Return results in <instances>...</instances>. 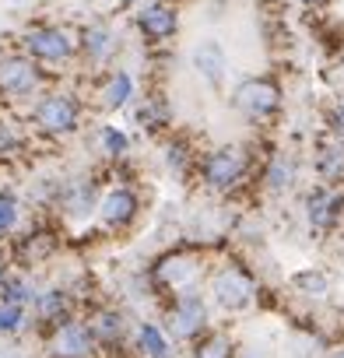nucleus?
I'll use <instances>...</instances> for the list:
<instances>
[{"label":"nucleus","instance_id":"obj_26","mask_svg":"<svg viewBox=\"0 0 344 358\" xmlns=\"http://www.w3.org/2000/svg\"><path fill=\"white\" fill-rule=\"evenodd\" d=\"M102 148H106V155H123L127 151V134L123 130H116V127H106L102 130Z\"/></svg>","mask_w":344,"mask_h":358},{"label":"nucleus","instance_id":"obj_12","mask_svg":"<svg viewBox=\"0 0 344 358\" xmlns=\"http://www.w3.org/2000/svg\"><path fill=\"white\" fill-rule=\"evenodd\" d=\"M60 201H64V211L71 218H85V215H92L102 204V201H95V183L92 179H74V183H67Z\"/></svg>","mask_w":344,"mask_h":358},{"label":"nucleus","instance_id":"obj_15","mask_svg":"<svg viewBox=\"0 0 344 358\" xmlns=\"http://www.w3.org/2000/svg\"><path fill=\"white\" fill-rule=\"evenodd\" d=\"M36 309H39V316L43 320H53V323H71L67 320V313H71V302H67V292H60V288H50V292H43L39 299H36Z\"/></svg>","mask_w":344,"mask_h":358},{"label":"nucleus","instance_id":"obj_18","mask_svg":"<svg viewBox=\"0 0 344 358\" xmlns=\"http://www.w3.org/2000/svg\"><path fill=\"white\" fill-rule=\"evenodd\" d=\"M137 344H141V351H144L148 358H172V348H169L165 334H162L158 327H151V323H141Z\"/></svg>","mask_w":344,"mask_h":358},{"label":"nucleus","instance_id":"obj_6","mask_svg":"<svg viewBox=\"0 0 344 358\" xmlns=\"http://www.w3.org/2000/svg\"><path fill=\"white\" fill-rule=\"evenodd\" d=\"M39 85V71L32 60L25 57H4L0 60V92L11 95V99H22V95H32Z\"/></svg>","mask_w":344,"mask_h":358},{"label":"nucleus","instance_id":"obj_23","mask_svg":"<svg viewBox=\"0 0 344 358\" xmlns=\"http://www.w3.org/2000/svg\"><path fill=\"white\" fill-rule=\"evenodd\" d=\"M53 246H57V243H53L46 232H36V236H29V239L22 243V253H25V257H32V260H43V257H50V253H53Z\"/></svg>","mask_w":344,"mask_h":358},{"label":"nucleus","instance_id":"obj_8","mask_svg":"<svg viewBox=\"0 0 344 358\" xmlns=\"http://www.w3.org/2000/svg\"><path fill=\"white\" fill-rule=\"evenodd\" d=\"M92 344H95V330L71 320V323L57 327L50 351H53V358H85V355L92 351Z\"/></svg>","mask_w":344,"mask_h":358},{"label":"nucleus","instance_id":"obj_13","mask_svg":"<svg viewBox=\"0 0 344 358\" xmlns=\"http://www.w3.org/2000/svg\"><path fill=\"white\" fill-rule=\"evenodd\" d=\"M194 278H197V264L187 260V257H169V260L158 264V281L176 288V292H190Z\"/></svg>","mask_w":344,"mask_h":358},{"label":"nucleus","instance_id":"obj_4","mask_svg":"<svg viewBox=\"0 0 344 358\" xmlns=\"http://www.w3.org/2000/svg\"><path fill=\"white\" fill-rule=\"evenodd\" d=\"M246 172V155L232 144L225 148H215L208 158H204V179H208V187L215 190H229L239 183V176Z\"/></svg>","mask_w":344,"mask_h":358},{"label":"nucleus","instance_id":"obj_3","mask_svg":"<svg viewBox=\"0 0 344 358\" xmlns=\"http://www.w3.org/2000/svg\"><path fill=\"white\" fill-rule=\"evenodd\" d=\"M169 327H172V334H176V337L194 341L208 327V306H204V299L197 292H180L176 302H172V309H169Z\"/></svg>","mask_w":344,"mask_h":358},{"label":"nucleus","instance_id":"obj_14","mask_svg":"<svg viewBox=\"0 0 344 358\" xmlns=\"http://www.w3.org/2000/svg\"><path fill=\"white\" fill-rule=\"evenodd\" d=\"M341 208H344V197L320 190V194H313V197H309V208H306V215H309L313 229H330V225L337 222Z\"/></svg>","mask_w":344,"mask_h":358},{"label":"nucleus","instance_id":"obj_22","mask_svg":"<svg viewBox=\"0 0 344 358\" xmlns=\"http://www.w3.org/2000/svg\"><path fill=\"white\" fill-rule=\"evenodd\" d=\"M0 295H4V302H11V306H25V302H32V292H29V285L22 281V278H0Z\"/></svg>","mask_w":344,"mask_h":358},{"label":"nucleus","instance_id":"obj_1","mask_svg":"<svg viewBox=\"0 0 344 358\" xmlns=\"http://www.w3.org/2000/svg\"><path fill=\"white\" fill-rule=\"evenodd\" d=\"M32 120H36V127L39 130H46V134H71L74 127H78V102L71 99V95H60V92H53V95H43L39 102H36V109H32Z\"/></svg>","mask_w":344,"mask_h":358},{"label":"nucleus","instance_id":"obj_11","mask_svg":"<svg viewBox=\"0 0 344 358\" xmlns=\"http://www.w3.org/2000/svg\"><path fill=\"white\" fill-rule=\"evenodd\" d=\"M194 71L208 81V85H222V78H225V71H229V60H225V50L218 46V43H201L197 50H194Z\"/></svg>","mask_w":344,"mask_h":358},{"label":"nucleus","instance_id":"obj_33","mask_svg":"<svg viewBox=\"0 0 344 358\" xmlns=\"http://www.w3.org/2000/svg\"><path fill=\"white\" fill-rule=\"evenodd\" d=\"M334 358H344V351H337V355H334Z\"/></svg>","mask_w":344,"mask_h":358},{"label":"nucleus","instance_id":"obj_27","mask_svg":"<svg viewBox=\"0 0 344 358\" xmlns=\"http://www.w3.org/2000/svg\"><path fill=\"white\" fill-rule=\"evenodd\" d=\"M295 288H302L306 295H323V292H327V278L306 271V274H295Z\"/></svg>","mask_w":344,"mask_h":358},{"label":"nucleus","instance_id":"obj_35","mask_svg":"<svg viewBox=\"0 0 344 358\" xmlns=\"http://www.w3.org/2000/svg\"><path fill=\"white\" fill-rule=\"evenodd\" d=\"M120 4H130V0H120Z\"/></svg>","mask_w":344,"mask_h":358},{"label":"nucleus","instance_id":"obj_10","mask_svg":"<svg viewBox=\"0 0 344 358\" xmlns=\"http://www.w3.org/2000/svg\"><path fill=\"white\" fill-rule=\"evenodd\" d=\"M176 25H180V18H176V11L172 8H165V4H148L141 15H137V29L151 39V43H162V39H169L172 32H176Z\"/></svg>","mask_w":344,"mask_h":358},{"label":"nucleus","instance_id":"obj_28","mask_svg":"<svg viewBox=\"0 0 344 358\" xmlns=\"http://www.w3.org/2000/svg\"><path fill=\"white\" fill-rule=\"evenodd\" d=\"M15 222H18V204H15L11 197L0 194V232H11Z\"/></svg>","mask_w":344,"mask_h":358},{"label":"nucleus","instance_id":"obj_19","mask_svg":"<svg viewBox=\"0 0 344 358\" xmlns=\"http://www.w3.org/2000/svg\"><path fill=\"white\" fill-rule=\"evenodd\" d=\"M92 330H95L99 341H116V337L123 334V316L113 313V309H102V313L92 320Z\"/></svg>","mask_w":344,"mask_h":358},{"label":"nucleus","instance_id":"obj_34","mask_svg":"<svg viewBox=\"0 0 344 358\" xmlns=\"http://www.w3.org/2000/svg\"><path fill=\"white\" fill-rule=\"evenodd\" d=\"M341 120H344V106H341Z\"/></svg>","mask_w":344,"mask_h":358},{"label":"nucleus","instance_id":"obj_31","mask_svg":"<svg viewBox=\"0 0 344 358\" xmlns=\"http://www.w3.org/2000/svg\"><path fill=\"white\" fill-rule=\"evenodd\" d=\"M0 358H22V351L11 348V344H0Z\"/></svg>","mask_w":344,"mask_h":358},{"label":"nucleus","instance_id":"obj_7","mask_svg":"<svg viewBox=\"0 0 344 358\" xmlns=\"http://www.w3.org/2000/svg\"><path fill=\"white\" fill-rule=\"evenodd\" d=\"M25 50L32 53V60H46V64H60L71 57L74 43L67 32L60 29H32L25 32Z\"/></svg>","mask_w":344,"mask_h":358},{"label":"nucleus","instance_id":"obj_16","mask_svg":"<svg viewBox=\"0 0 344 358\" xmlns=\"http://www.w3.org/2000/svg\"><path fill=\"white\" fill-rule=\"evenodd\" d=\"M130 95H134L130 74H127V71H116V74L109 78V85L102 88V106H106V109H120V106H127Z\"/></svg>","mask_w":344,"mask_h":358},{"label":"nucleus","instance_id":"obj_9","mask_svg":"<svg viewBox=\"0 0 344 358\" xmlns=\"http://www.w3.org/2000/svg\"><path fill=\"white\" fill-rule=\"evenodd\" d=\"M137 208H141L137 194L127 190V187H116V190H109V194L102 197L99 215H102V222H106L109 229H127V225L137 218Z\"/></svg>","mask_w":344,"mask_h":358},{"label":"nucleus","instance_id":"obj_2","mask_svg":"<svg viewBox=\"0 0 344 358\" xmlns=\"http://www.w3.org/2000/svg\"><path fill=\"white\" fill-rule=\"evenodd\" d=\"M236 106L250 116V120H264L271 113H278L281 106V88L267 78H250L236 88Z\"/></svg>","mask_w":344,"mask_h":358},{"label":"nucleus","instance_id":"obj_29","mask_svg":"<svg viewBox=\"0 0 344 358\" xmlns=\"http://www.w3.org/2000/svg\"><path fill=\"white\" fill-rule=\"evenodd\" d=\"M137 120L148 123V127H162L169 120V113H165V106H141L137 109Z\"/></svg>","mask_w":344,"mask_h":358},{"label":"nucleus","instance_id":"obj_21","mask_svg":"<svg viewBox=\"0 0 344 358\" xmlns=\"http://www.w3.org/2000/svg\"><path fill=\"white\" fill-rule=\"evenodd\" d=\"M292 179H295V165L288 158H274L271 169H267V187L271 190H288Z\"/></svg>","mask_w":344,"mask_h":358},{"label":"nucleus","instance_id":"obj_24","mask_svg":"<svg viewBox=\"0 0 344 358\" xmlns=\"http://www.w3.org/2000/svg\"><path fill=\"white\" fill-rule=\"evenodd\" d=\"M25 320V306H11V302H0V334H15Z\"/></svg>","mask_w":344,"mask_h":358},{"label":"nucleus","instance_id":"obj_17","mask_svg":"<svg viewBox=\"0 0 344 358\" xmlns=\"http://www.w3.org/2000/svg\"><path fill=\"white\" fill-rule=\"evenodd\" d=\"M81 46H85L88 60H106L109 50H113V32H109L106 25H92V29H85Z\"/></svg>","mask_w":344,"mask_h":358},{"label":"nucleus","instance_id":"obj_25","mask_svg":"<svg viewBox=\"0 0 344 358\" xmlns=\"http://www.w3.org/2000/svg\"><path fill=\"white\" fill-rule=\"evenodd\" d=\"M320 172L327 176V179H337V176H344V151H323V158H320Z\"/></svg>","mask_w":344,"mask_h":358},{"label":"nucleus","instance_id":"obj_32","mask_svg":"<svg viewBox=\"0 0 344 358\" xmlns=\"http://www.w3.org/2000/svg\"><path fill=\"white\" fill-rule=\"evenodd\" d=\"M302 4H323V0H302Z\"/></svg>","mask_w":344,"mask_h":358},{"label":"nucleus","instance_id":"obj_5","mask_svg":"<svg viewBox=\"0 0 344 358\" xmlns=\"http://www.w3.org/2000/svg\"><path fill=\"white\" fill-rule=\"evenodd\" d=\"M211 292H215V299H218V306H222V309L239 313V309H246V306L253 302L257 285H253V281H250V274H243L239 267H225V271H218V274H215Z\"/></svg>","mask_w":344,"mask_h":358},{"label":"nucleus","instance_id":"obj_30","mask_svg":"<svg viewBox=\"0 0 344 358\" xmlns=\"http://www.w3.org/2000/svg\"><path fill=\"white\" fill-rule=\"evenodd\" d=\"M15 144H18V137H15L11 123H4V120H0V155H8V151H15Z\"/></svg>","mask_w":344,"mask_h":358},{"label":"nucleus","instance_id":"obj_20","mask_svg":"<svg viewBox=\"0 0 344 358\" xmlns=\"http://www.w3.org/2000/svg\"><path fill=\"white\" fill-rule=\"evenodd\" d=\"M232 355H236V348H232V341L222 337V334L204 337V341L197 344V351H194V358H232Z\"/></svg>","mask_w":344,"mask_h":358}]
</instances>
